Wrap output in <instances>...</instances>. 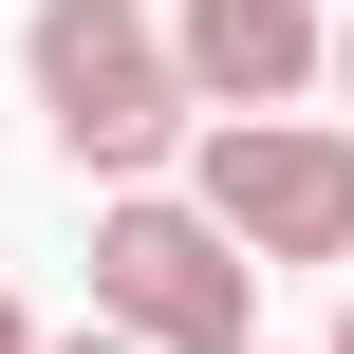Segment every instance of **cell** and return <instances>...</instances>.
<instances>
[{
    "instance_id": "cell-1",
    "label": "cell",
    "mask_w": 354,
    "mask_h": 354,
    "mask_svg": "<svg viewBox=\"0 0 354 354\" xmlns=\"http://www.w3.org/2000/svg\"><path fill=\"white\" fill-rule=\"evenodd\" d=\"M19 75H37V131H56L93 187H149V168L187 149V93H168L149 0H37V19H19Z\"/></svg>"
},
{
    "instance_id": "cell-2",
    "label": "cell",
    "mask_w": 354,
    "mask_h": 354,
    "mask_svg": "<svg viewBox=\"0 0 354 354\" xmlns=\"http://www.w3.org/2000/svg\"><path fill=\"white\" fill-rule=\"evenodd\" d=\"M93 336H131V354H261V280L224 261V224L187 187H112L93 205Z\"/></svg>"
},
{
    "instance_id": "cell-3",
    "label": "cell",
    "mask_w": 354,
    "mask_h": 354,
    "mask_svg": "<svg viewBox=\"0 0 354 354\" xmlns=\"http://www.w3.org/2000/svg\"><path fill=\"white\" fill-rule=\"evenodd\" d=\"M187 205L224 224V261H336L354 280V131L336 112H243V131H187Z\"/></svg>"
},
{
    "instance_id": "cell-4",
    "label": "cell",
    "mask_w": 354,
    "mask_h": 354,
    "mask_svg": "<svg viewBox=\"0 0 354 354\" xmlns=\"http://www.w3.org/2000/svg\"><path fill=\"white\" fill-rule=\"evenodd\" d=\"M168 93L187 131H243V112H299L317 93V0H168Z\"/></svg>"
},
{
    "instance_id": "cell-5",
    "label": "cell",
    "mask_w": 354,
    "mask_h": 354,
    "mask_svg": "<svg viewBox=\"0 0 354 354\" xmlns=\"http://www.w3.org/2000/svg\"><path fill=\"white\" fill-rule=\"evenodd\" d=\"M317 75H336V131H354V19H317Z\"/></svg>"
},
{
    "instance_id": "cell-6",
    "label": "cell",
    "mask_w": 354,
    "mask_h": 354,
    "mask_svg": "<svg viewBox=\"0 0 354 354\" xmlns=\"http://www.w3.org/2000/svg\"><path fill=\"white\" fill-rule=\"evenodd\" d=\"M0 354H37V317H19V299H0Z\"/></svg>"
},
{
    "instance_id": "cell-7",
    "label": "cell",
    "mask_w": 354,
    "mask_h": 354,
    "mask_svg": "<svg viewBox=\"0 0 354 354\" xmlns=\"http://www.w3.org/2000/svg\"><path fill=\"white\" fill-rule=\"evenodd\" d=\"M37 354H131V336H37Z\"/></svg>"
},
{
    "instance_id": "cell-8",
    "label": "cell",
    "mask_w": 354,
    "mask_h": 354,
    "mask_svg": "<svg viewBox=\"0 0 354 354\" xmlns=\"http://www.w3.org/2000/svg\"><path fill=\"white\" fill-rule=\"evenodd\" d=\"M336 354H354V299H336Z\"/></svg>"
}]
</instances>
